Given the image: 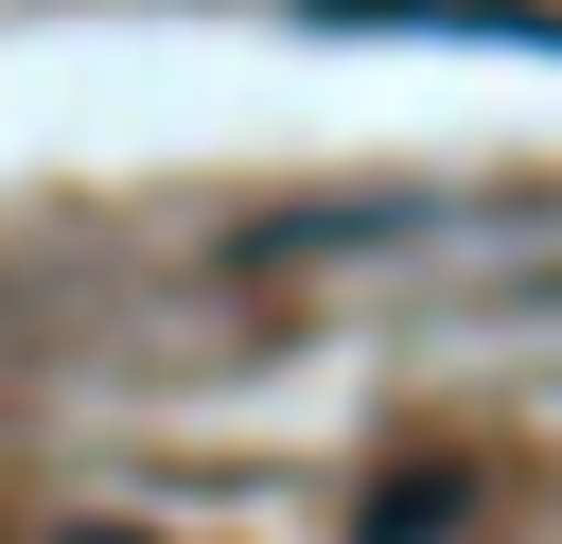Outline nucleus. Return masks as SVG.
I'll return each instance as SVG.
<instances>
[{
    "label": "nucleus",
    "instance_id": "nucleus-3",
    "mask_svg": "<svg viewBox=\"0 0 562 544\" xmlns=\"http://www.w3.org/2000/svg\"><path fill=\"white\" fill-rule=\"evenodd\" d=\"M70 544H140V526H70Z\"/></svg>",
    "mask_w": 562,
    "mask_h": 544
},
{
    "label": "nucleus",
    "instance_id": "nucleus-2",
    "mask_svg": "<svg viewBox=\"0 0 562 544\" xmlns=\"http://www.w3.org/2000/svg\"><path fill=\"white\" fill-rule=\"evenodd\" d=\"M457 509H474V474H457V456H404V474L369 491V544H439Z\"/></svg>",
    "mask_w": 562,
    "mask_h": 544
},
{
    "label": "nucleus",
    "instance_id": "nucleus-1",
    "mask_svg": "<svg viewBox=\"0 0 562 544\" xmlns=\"http://www.w3.org/2000/svg\"><path fill=\"white\" fill-rule=\"evenodd\" d=\"M299 35H422V53H544L562 70V0H299Z\"/></svg>",
    "mask_w": 562,
    "mask_h": 544
},
{
    "label": "nucleus",
    "instance_id": "nucleus-4",
    "mask_svg": "<svg viewBox=\"0 0 562 544\" xmlns=\"http://www.w3.org/2000/svg\"><path fill=\"white\" fill-rule=\"evenodd\" d=\"M527 298H562V281H527Z\"/></svg>",
    "mask_w": 562,
    "mask_h": 544
}]
</instances>
